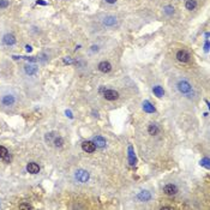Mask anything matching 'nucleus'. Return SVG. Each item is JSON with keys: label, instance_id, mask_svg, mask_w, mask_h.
I'll return each instance as SVG.
<instances>
[{"label": "nucleus", "instance_id": "nucleus-16", "mask_svg": "<svg viewBox=\"0 0 210 210\" xmlns=\"http://www.w3.org/2000/svg\"><path fill=\"white\" fill-rule=\"evenodd\" d=\"M128 161H130L131 166L136 165V156H135V152H133V148L132 147H128Z\"/></svg>", "mask_w": 210, "mask_h": 210}, {"label": "nucleus", "instance_id": "nucleus-8", "mask_svg": "<svg viewBox=\"0 0 210 210\" xmlns=\"http://www.w3.org/2000/svg\"><path fill=\"white\" fill-rule=\"evenodd\" d=\"M99 70L103 73H108V72L112 70V65L108 61H102L99 64Z\"/></svg>", "mask_w": 210, "mask_h": 210}, {"label": "nucleus", "instance_id": "nucleus-10", "mask_svg": "<svg viewBox=\"0 0 210 210\" xmlns=\"http://www.w3.org/2000/svg\"><path fill=\"white\" fill-rule=\"evenodd\" d=\"M137 198H138L139 200H142V202H148V200H150L151 195H150V192H148V191H142V192L138 193Z\"/></svg>", "mask_w": 210, "mask_h": 210}, {"label": "nucleus", "instance_id": "nucleus-6", "mask_svg": "<svg viewBox=\"0 0 210 210\" xmlns=\"http://www.w3.org/2000/svg\"><path fill=\"white\" fill-rule=\"evenodd\" d=\"M95 144L90 141H86V142H83L82 143V149L85 151V152H94L95 151Z\"/></svg>", "mask_w": 210, "mask_h": 210}, {"label": "nucleus", "instance_id": "nucleus-30", "mask_svg": "<svg viewBox=\"0 0 210 210\" xmlns=\"http://www.w3.org/2000/svg\"><path fill=\"white\" fill-rule=\"evenodd\" d=\"M204 51H205V52H208V51H209V43H208V41L205 42V46H204Z\"/></svg>", "mask_w": 210, "mask_h": 210}, {"label": "nucleus", "instance_id": "nucleus-28", "mask_svg": "<svg viewBox=\"0 0 210 210\" xmlns=\"http://www.w3.org/2000/svg\"><path fill=\"white\" fill-rule=\"evenodd\" d=\"M4 160H5V162H10V160H11V157H10V155L7 154L5 157H4Z\"/></svg>", "mask_w": 210, "mask_h": 210}, {"label": "nucleus", "instance_id": "nucleus-9", "mask_svg": "<svg viewBox=\"0 0 210 210\" xmlns=\"http://www.w3.org/2000/svg\"><path fill=\"white\" fill-rule=\"evenodd\" d=\"M93 143L95 144V147H99V148H103L106 147V139L101 136H96L95 138L93 139Z\"/></svg>", "mask_w": 210, "mask_h": 210}, {"label": "nucleus", "instance_id": "nucleus-25", "mask_svg": "<svg viewBox=\"0 0 210 210\" xmlns=\"http://www.w3.org/2000/svg\"><path fill=\"white\" fill-rule=\"evenodd\" d=\"M165 11H166V13H168V14H172V13L174 12V9H173V7H171V6H167Z\"/></svg>", "mask_w": 210, "mask_h": 210}, {"label": "nucleus", "instance_id": "nucleus-17", "mask_svg": "<svg viewBox=\"0 0 210 210\" xmlns=\"http://www.w3.org/2000/svg\"><path fill=\"white\" fill-rule=\"evenodd\" d=\"M152 91H154V94L157 96V97H162V96L165 95L163 88H162V86H160V85H156V86H154V89H152Z\"/></svg>", "mask_w": 210, "mask_h": 210}, {"label": "nucleus", "instance_id": "nucleus-21", "mask_svg": "<svg viewBox=\"0 0 210 210\" xmlns=\"http://www.w3.org/2000/svg\"><path fill=\"white\" fill-rule=\"evenodd\" d=\"M55 137H56V135H55L54 132H49V133H47V135H46V142L52 143V142L54 141Z\"/></svg>", "mask_w": 210, "mask_h": 210}, {"label": "nucleus", "instance_id": "nucleus-11", "mask_svg": "<svg viewBox=\"0 0 210 210\" xmlns=\"http://www.w3.org/2000/svg\"><path fill=\"white\" fill-rule=\"evenodd\" d=\"M27 169H28V172L31 173V174H37V173L40 172V167H38V165H36V163H34V162L29 163V165L27 166Z\"/></svg>", "mask_w": 210, "mask_h": 210}, {"label": "nucleus", "instance_id": "nucleus-20", "mask_svg": "<svg viewBox=\"0 0 210 210\" xmlns=\"http://www.w3.org/2000/svg\"><path fill=\"white\" fill-rule=\"evenodd\" d=\"M53 143H54V145H55L56 148H61V147H62V144H64V141H62L61 137L56 136L55 138H54V141H53Z\"/></svg>", "mask_w": 210, "mask_h": 210}, {"label": "nucleus", "instance_id": "nucleus-34", "mask_svg": "<svg viewBox=\"0 0 210 210\" xmlns=\"http://www.w3.org/2000/svg\"><path fill=\"white\" fill-rule=\"evenodd\" d=\"M162 209H173V208H172V207H163Z\"/></svg>", "mask_w": 210, "mask_h": 210}, {"label": "nucleus", "instance_id": "nucleus-22", "mask_svg": "<svg viewBox=\"0 0 210 210\" xmlns=\"http://www.w3.org/2000/svg\"><path fill=\"white\" fill-rule=\"evenodd\" d=\"M7 154H9V151H7V149L5 147H1L0 145V159H4Z\"/></svg>", "mask_w": 210, "mask_h": 210}, {"label": "nucleus", "instance_id": "nucleus-29", "mask_svg": "<svg viewBox=\"0 0 210 210\" xmlns=\"http://www.w3.org/2000/svg\"><path fill=\"white\" fill-rule=\"evenodd\" d=\"M36 3L40 4V5H47V3H46V1H42V0H37Z\"/></svg>", "mask_w": 210, "mask_h": 210}, {"label": "nucleus", "instance_id": "nucleus-19", "mask_svg": "<svg viewBox=\"0 0 210 210\" xmlns=\"http://www.w3.org/2000/svg\"><path fill=\"white\" fill-rule=\"evenodd\" d=\"M185 6H186V9H187V10L192 11V10H195V9H196V6H197V1H196V0H187L186 4H185Z\"/></svg>", "mask_w": 210, "mask_h": 210}, {"label": "nucleus", "instance_id": "nucleus-23", "mask_svg": "<svg viewBox=\"0 0 210 210\" xmlns=\"http://www.w3.org/2000/svg\"><path fill=\"white\" fill-rule=\"evenodd\" d=\"M200 165L203 166V167H205L207 169H209V168H210V165H209V159H208V157L203 159V160L200 161Z\"/></svg>", "mask_w": 210, "mask_h": 210}, {"label": "nucleus", "instance_id": "nucleus-1", "mask_svg": "<svg viewBox=\"0 0 210 210\" xmlns=\"http://www.w3.org/2000/svg\"><path fill=\"white\" fill-rule=\"evenodd\" d=\"M178 89H179V91L184 95H190L192 91L191 84L189 82H186V80H180V82L178 83Z\"/></svg>", "mask_w": 210, "mask_h": 210}, {"label": "nucleus", "instance_id": "nucleus-2", "mask_svg": "<svg viewBox=\"0 0 210 210\" xmlns=\"http://www.w3.org/2000/svg\"><path fill=\"white\" fill-rule=\"evenodd\" d=\"M75 178L79 183H86L89 180V173L86 171H84V169H78L75 173Z\"/></svg>", "mask_w": 210, "mask_h": 210}, {"label": "nucleus", "instance_id": "nucleus-33", "mask_svg": "<svg viewBox=\"0 0 210 210\" xmlns=\"http://www.w3.org/2000/svg\"><path fill=\"white\" fill-rule=\"evenodd\" d=\"M66 114H67L70 118H72V115H71V112H70V110H66Z\"/></svg>", "mask_w": 210, "mask_h": 210}, {"label": "nucleus", "instance_id": "nucleus-18", "mask_svg": "<svg viewBox=\"0 0 210 210\" xmlns=\"http://www.w3.org/2000/svg\"><path fill=\"white\" fill-rule=\"evenodd\" d=\"M148 132H149V135H151V136L157 135V133H159V127H157V125H156V124H150L149 127H148Z\"/></svg>", "mask_w": 210, "mask_h": 210}, {"label": "nucleus", "instance_id": "nucleus-4", "mask_svg": "<svg viewBox=\"0 0 210 210\" xmlns=\"http://www.w3.org/2000/svg\"><path fill=\"white\" fill-rule=\"evenodd\" d=\"M103 96H104V99L108 100V101H114L119 97V94L115 90H106L103 93Z\"/></svg>", "mask_w": 210, "mask_h": 210}, {"label": "nucleus", "instance_id": "nucleus-13", "mask_svg": "<svg viewBox=\"0 0 210 210\" xmlns=\"http://www.w3.org/2000/svg\"><path fill=\"white\" fill-rule=\"evenodd\" d=\"M143 109L147 113H155V107L149 102V101H144L143 102Z\"/></svg>", "mask_w": 210, "mask_h": 210}, {"label": "nucleus", "instance_id": "nucleus-27", "mask_svg": "<svg viewBox=\"0 0 210 210\" xmlns=\"http://www.w3.org/2000/svg\"><path fill=\"white\" fill-rule=\"evenodd\" d=\"M19 209H31V207L28 204H22V205H19Z\"/></svg>", "mask_w": 210, "mask_h": 210}, {"label": "nucleus", "instance_id": "nucleus-31", "mask_svg": "<svg viewBox=\"0 0 210 210\" xmlns=\"http://www.w3.org/2000/svg\"><path fill=\"white\" fill-rule=\"evenodd\" d=\"M25 49H27L28 52H31V51H33V48H31L30 46H27V47H25Z\"/></svg>", "mask_w": 210, "mask_h": 210}, {"label": "nucleus", "instance_id": "nucleus-5", "mask_svg": "<svg viewBox=\"0 0 210 210\" xmlns=\"http://www.w3.org/2000/svg\"><path fill=\"white\" fill-rule=\"evenodd\" d=\"M176 59L180 62H187L190 60V54L186 51H179L176 53Z\"/></svg>", "mask_w": 210, "mask_h": 210}, {"label": "nucleus", "instance_id": "nucleus-15", "mask_svg": "<svg viewBox=\"0 0 210 210\" xmlns=\"http://www.w3.org/2000/svg\"><path fill=\"white\" fill-rule=\"evenodd\" d=\"M24 71H25L27 75L33 76V75H35L37 72V69L35 66H33V65H25V66H24Z\"/></svg>", "mask_w": 210, "mask_h": 210}, {"label": "nucleus", "instance_id": "nucleus-32", "mask_svg": "<svg viewBox=\"0 0 210 210\" xmlns=\"http://www.w3.org/2000/svg\"><path fill=\"white\" fill-rule=\"evenodd\" d=\"M106 1H107L108 4H114V3L117 1V0H106Z\"/></svg>", "mask_w": 210, "mask_h": 210}, {"label": "nucleus", "instance_id": "nucleus-14", "mask_svg": "<svg viewBox=\"0 0 210 210\" xmlns=\"http://www.w3.org/2000/svg\"><path fill=\"white\" fill-rule=\"evenodd\" d=\"M115 23H117V19H115V17H113V16H109V17H106L103 19V24L107 27H113Z\"/></svg>", "mask_w": 210, "mask_h": 210}, {"label": "nucleus", "instance_id": "nucleus-26", "mask_svg": "<svg viewBox=\"0 0 210 210\" xmlns=\"http://www.w3.org/2000/svg\"><path fill=\"white\" fill-rule=\"evenodd\" d=\"M64 62H65V64H72V62H73V60H72L70 56H66V58H64Z\"/></svg>", "mask_w": 210, "mask_h": 210}, {"label": "nucleus", "instance_id": "nucleus-12", "mask_svg": "<svg viewBox=\"0 0 210 210\" xmlns=\"http://www.w3.org/2000/svg\"><path fill=\"white\" fill-rule=\"evenodd\" d=\"M3 41H4V43H5V45H7V46H11V45H14V42H16V38H14V36H13V35H11V34H7V35H5V36H4Z\"/></svg>", "mask_w": 210, "mask_h": 210}, {"label": "nucleus", "instance_id": "nucleus-3", "mask_svg": "<svg viewBox=\"0 0 210 210\" xmlns=\"http://www.w3.org/2000/svg\"><path fill=\"white\" fill-rule=\"evenodd\" d=\"M14 102H16V99L13 95H4L1 97V103L6 107L12 106V104H14Z\"/></svg>", "mask_w": 210, "mask_h": 210}, {"label": "nucleus", "instance_id": "nucleus-7", "mask_svg": "<svg viewBox=\"0 0 210 210\" xmlns=\"http://www.w3.org/2000/svg\"><path fill=\"white\" fill-rule=\"evenodd\" d=\"M163 191H165L166 195L173 196V195H175V193L178 192V187L175 186V185H173V184H168V185H166V186H165Z\"/></svg>", "mask_w": 210, "mask_h": 210}, {"label": "nucleus", "instance_id": "nucleus-24", "mask_svg": "<svg viewBox=\"0 0 210 210\" xmlns=\"http://www.w3.org/2000/svg\"><path fill=\"white\" fill-rule=\"evenodd\" d=\"M9 4H10L9 0H0V9H6Z\"/></svg>", "mask_w": 210, "mask_h": 210}]
</instances>
